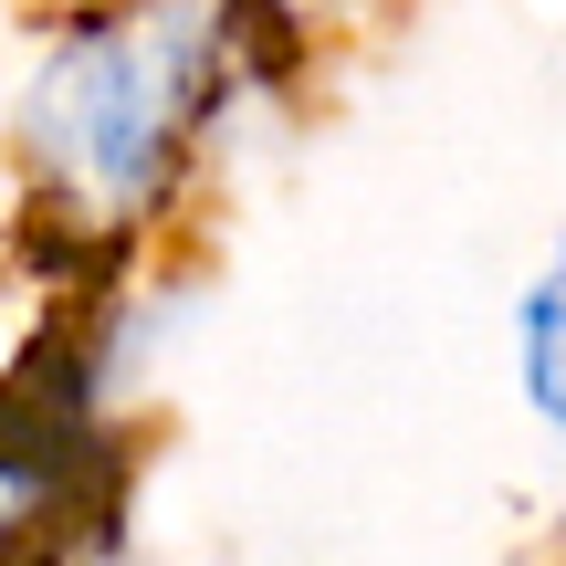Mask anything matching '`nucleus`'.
I'll return each mask as SVG.
<instances>
[{
	"instance_id": "1",
	"label": "nucleus",
	"mask_w": 566,
	"mask_h": 566,
	"mask_svg": "<svg viewBox=\"0 0 566 566\" xmlns=\"http://www.w3.org/2000/svg\"><path fill=\"white\" fill-rule=\"evenodd\" d=\"M273 0H53L0 63V210L53 273H137L273 95Z\"/></svg>"
},
{
	"instance_id": "2",
	"label": "nucleus",
	"mask_w": 566,
	"mask_h": 566,
	"mask_svg": "<svg viewBox=\"0 0 566 566\" xmlns=\"http://www.w3.org/2000/svg\"><path fill=\"white\" fill-rule=\"evenodd\" d=\"M84 525V483L53 441L0 420V566H63Z\"/></svg>"
},
{
	"instance_id": "3",
	"label": "nucleus",
	"mask_w": 566,
	"mask_h": 566,
	"mask_svg": "<svg viewBox=\"0 0 566 566\" xmlns=\"http://www.w3.org/2000/svg\"><path fill=\"white\" fill-rule=\"evenodd\" d=\"M514 388H525L535 430L566 441V242L514 283Z\"/></svg>"
},
{
	"instance_id": "4",
	"label": "nucleus",
	"mask_w": 566,
	"mask_h": 566,
	"mask_svg": "<svg viewBox=\"0 0 566 566\" xmlns=\"http://www.w3.org/2000/svg\"><path fill=\"white\" fill-rule=\"evenodd\" d=\"M0 252H11V210H0Z\"/></svg>"
}]
</instances>
